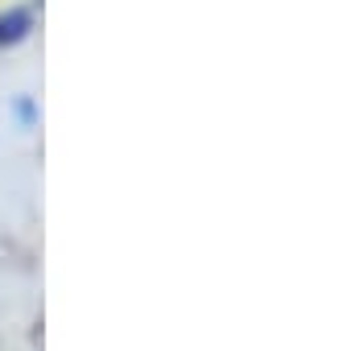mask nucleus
I'll list each match as a JSON object with an SVG mask.
<instances>
[{
    "label": "nucleus",
    "mask_w": 339,
    "mask_h": 351,
    "mask_svg": "<svg viewBox=\"0 0 339 351\" xmlns=\"http://www.w3.org/2000/svg\"><path fill=\"white\" fill-rule=\"evenodd\" d=\"M30 29H34V13H30V9H9V13H0V46L21 42Z\"/></svg>",
    "instance_id": "obj_1"
}]
</instances>
